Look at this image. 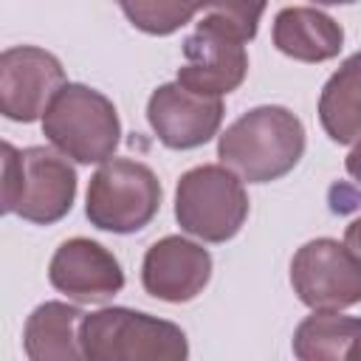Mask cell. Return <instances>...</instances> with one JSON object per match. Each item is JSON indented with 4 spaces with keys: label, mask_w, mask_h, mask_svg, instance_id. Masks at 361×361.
I'll return each instance as SVG.
<instances>
[{
    "label": "cell",
    "mask_w": 361,
    "mask_h": 361,
    "mask_svg": "<svg viewBox=\"0 0 361 361\" xmlns=\"http://www.w3.org/2000/svg\"><path fill=\"white\" fill-rule=\"evenodd\" d=\"M305 152L302 121L276 104L254 107L220 135L217 155L237 178L268 183L288 175Z\"/></svg>",
    "instance_id": "cell-1"
},
{
    "label": "cell",
    "mask_w": 361,
    "mask_h": 361,
    "mask_svg": "<svg viewBox=\"0 0 361 361\" xmlns=\"http://www.w3.org/2000/svg\"><path fill=\"white\" fill-rule=\"evenodd\" d=\"M79 341L90 361H180L189 353L178 324L127 307H107L85 316Z\"/></svg>",
    "instance_id": "cell-2"
},
{
    "label": "cell",
    "mask_w": 361,
    "mask_h": 361,
    "mask_svg": "<svg viewBox=\"0 0 361 361\" xmlns=\"http://www.w3.org/2000/svg\"><path fill=\"white\" fill-rule=\"evenodd\" d=\"M42 133L62 155L79 164H102L118 147L121 124L104 93L87 85H65L42 113Z\"/></svg>",
    "instance_id": "cell-3"
},
{
    "label": "cell",
    "mask_w": 361,
    "mask_h": 361,
    "mask_svg": "<svg viewBox=\"0 0 361 361\" xmlns=\"http://www.w3.org/2000/svg\"><path fill=\"white\" fill-rule=\"evenodd\" d=\"M248 214L243 180L228 166H195L178 180L175 217L183 231L206 240H231Z\"/></svg>",
    "instance_id": "cell-4"
},
{
    "label": "cell",
    "mask_w": 361,
    "mask_h": 361,
    "mask_svg": "<svg viewBox=\"0 0 361 361\" xmlns=\"http://www.w3.org/2000/svg\"><path fill=\"white\" fill-rule=\"evenodd\" d=\"M161 206V183L155 172L138 161L113 158L99 166L87 186V220L113 234L144 228Z\"/></svg>",
    "instance_id": "cell-5"
},
{
    "label": "cell",
    "mask_w": 361,
    "mask_h": 361,
    "mask_svg": "<svg viewBox=\"0 0 361 361\" xmlns=\"http://www.w3.org/2000/svg\"><path fill=\"white\" fill-rule=\"evenodd\" d=\"M290 285L313 310H341L361 302V257L344 243L322 237L305 243L290 262Z\"/></svg>",
    "instance_id": "cell-6"
},
{
    "label": "cell",
    "mask_w": 361,
    "mask_h": 361,
    "mask_svg": "<svg viewBox=\"0 0 361 361\" xmlns=\"http://www.w3.org/2000/svg\"><path fill=\"white\" fill-rule=\"evenodd\" d=\"M243 37L220 17H203L183 42V68L178 82L203 96H223L240 87L248 71Z\"/></svg>",
    "instance_id": "cell-7"
},
{
    "label": "cell",
    "mask_w": 361,
    "mask_h": 361,
    "mask_svg": "<svg viewBox=\"0 0 361 361\" xmlns=\"http://www.w3.org/2000/svg\"><path fill=\"white\" fill-rule=\"evenodd\" d=\"M65 87L59 59L34 45H17L0 56V113L11 121L39 118Z\"/></svg>",
    "instance_id": "cell-8"
},
{
    "label": "cell",
    "mask_w": 361,
    "mask_h": 361,
    "mask_svg": "<svg viewBox=\"0 0 361 361\" xmlns=\"http://www.w3.org/2000/svg\"><path fill=\"white\" fill-rule=\"evenodd\" d=\"M147 118L161 144L169 149H192L217 133L223 121V102L220 96H203L180 82H172L161 85L149 96Z\"/></svg>",
    "instance_id": "cell-9"
},
{
    "label": "cell",
    "mask_w": 361,
    "mask_h": 361,
    "mask_svg": "<svg viewBox=\"0 0 361 361\" xmlns=\"http://www.w3.org/2000/svg\"><path fill=\"white\" fill-rule=\"evenodd\" d=\"M48 279L76 302H104L124 285L118 259L104 245L85 237H73L56 248L48 265Z\"/></svg>",
    "instance_id": "cell-10"
},
{
    "label": "cell",
    "mask_w": 361,
    "mask_h": 361,
    "mask_svg": "<svg viewBox=\"0 0 361 361\" xmlns=\"http://www.w3.org/2000/svg\"><path fill=\"white\" fill-rule=\"evenodd\" d=\"M23 155V192L17 200V214L31 223L62 220L76 195L73 166L48 147H28Z\"/></svg>",
    "instance_id": "cell-11"
},
{
    "label": "cell",
    "mask_w": 361,
    "mask_h": 361,
    "mask_svg": "<svg viewBox=\"0 0 361 361\" xmlns=\"http://www.w3.org/2000/svg\"><path fill=\"white\" fill-rule=\"evenodd\" d=\"M212 276V257L192 240L164 237L158 240L141 268V279L149 296L164 302H189L195 299Z\"/></svg>",
    "instance_id": "cell-12"
},
{
    "label": "cell",
    "mask_w": 361,
    "mask_h": 361,
    "mask_svg": "<svg viewBox=\"0 0 361 361\" xmlns=\"http://www.w3.org/2000/svg\"><path fill=\"white\" fill-rule=\"evenodd\" d=\"M341 25L316 8H285L274 20V45L299 62H324L341 51Z\"/></svg>",
    "instance_id": "cell-13"
},
{
    "label": "cell",
    "mask_w": 361,
    "mask_h": 361,
    "mask_svg": "<svg viewBox=\"0 0 361 361\" xmlns=\"http://www.w3.org/2000/svg\"><path fill=\"white\" fill-rule=\"evenodd\" d=\"M85 313L62 305V302H45L39 305L28 322H25V355L31 361H73L82 358V341H79V324Z\"/></svg>",
    "instance_id": "cell-14"
},
{
    "label": "cell",
    "mask_w": 361,
    "mask_h": 361,
    "mask_svg": "<svg viewBox=\"0 0 361 361\" xmlns=\"http://www.w3.org/2000/svg\"><path fill=\"white\" fill-rule=\"evenodd\" d=\"M324 133L338 144L361 141V51L353 54L324 85L319 99Z\"/></svg>",
    "instance_id": "cell-15"
},
{
    "label": "cell",
    "mask_w": 361,
    "mask_h": 361,
    "mask_svg": "<svg viewBox=\"0 0 361 361\" xmlns=\"http://www.w3.org/2000/svg\"><path fill=\"white\" fill-rule=\"evenodd\" d=\"M361 341V319L319 310L307 316L293 333V353L302 361H355Z\"/></svg>",
    "instance_id": "cell-16"
},
{
    "label": "cell",
    "mask_w": 361,
    "mask_h": 361,
    "mask_svg": "<svg viewBox=\"0 0 361 361\" xmlns=\"http://www.w3.org/2000/svg\"><path fill=\"white\" fill-rule=\"evenodd\" d=\"M116 3L135 28L155 37H166L178 31L200 8V0H116Z\"/></svg>",
    "instance_id": "cell-17"
},
{
    "label": "cell",
    "mask_w": 361,
    "mask_h": 361,
    "mask_svg": "<svg viewBox=\"0 0 361 361\" xmlns=\"http://www.w3.org/2000/svg\"><path fill=\"white\" fill-rule=\"evenodd\" d=\"M200 8H206L212 17H220L228 23L243 39H251L257 34V23L265 11V0H200Z\"/></svg>",
    "instance_id": "cell-18"
},
{
    "label": "cell",
    "mask_w": 361,
    "mask_h": 361,
    "mask_svg": "<svg viewBox=\"0 0 361 361\" xmlns=\"http://www.w3.org/2000/svg\"><path fill=\"white\" fill-rule=\"evenodd\" d=\"M23 192V155L11 147L3 144V183H0V203L3 212H17V200Z\"/></svg>",
    "instance_id": "cell-19"
},
{
    "label": "cell",
    "mask_w": 361,
    "mask_h": 361,
    "mask_svg": "<svg viewBox=\"0 0 361 361\" xmlns=\"http://www.w3.org/2000/svg\"><path fill=\"white\" fill-rule=\"evenodd\" d=\"M344 166H347V175L353 178V186L336 183L330 189V200H333V209L336 212H347L353 203H361V141L347 155V164Z\"/></svg>",
    "instance_id": "cell-20"
},
{
    "label": "cell",
    "mask_w": 361,
    "mask_h": 361,
    "mask_svg": "<svg viewBox=\"0 0 361 361\" xmlns=\"http://www.w3.org/2000/svg\"><path fill=\"white\" fill-rule=\"evenodd\" d=\"M344 243L361 257V217L358 220H353L350 226H347V231H344Z\"/></svg>",
    "instance_id": "cell-21"
},
{
    "label": "cell",
    "mask_w": 361,
    "mask_h": 361,
    "mask_svg": "<svg viewBox=\"0 0 361 361\" xmlns=\"http://www.w3.org/2000/svg\"><path fill=\"white\" fill-rule=\"evenodd\" d=\"M316 3H324V6H344V3H355V0H316Z\"/></svg>",
    "instance_id": "cell-22"
},
{
    "label": "cell",
    "mask_w": 361,
    "mask_h": 361,
    "mask_svg": "<svg viewBox=\"0 0 361 361\" xmlns=\"http://www.w3.org/2000/svg\"><path fill=\"white\" fill-rule=\"evenodd\" d=\"M355 361H361V341H358V350H355Z\"/></svg>",
    "instance_id": "cell-23"
}]
</instances>
